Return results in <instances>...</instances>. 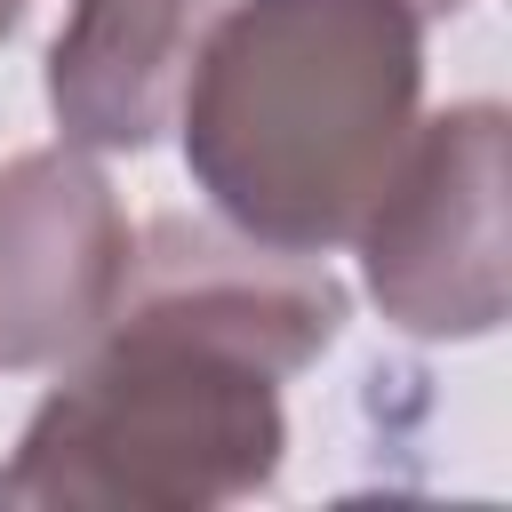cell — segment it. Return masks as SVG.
<instances>
[{
    "mask_svg": "<svg viewBox=\"0 0 512 512\" xmlns=\"http://www.w3.org/2000/svg\"><path fill=\"white\" fill-rule=\"evenodd\" d=\"M424 120V24L400 0H216L176 96L208 216L328 256Z\"/></svg>",
    "mask_w": 512,
    "mask_h": 512,
    "instance_id": "obj_1",
    "label": "cell"
},
{
    "mask_svg": "<svg viewBox=\"0 0 512 512\" xmlns=\"http://www.w3.org/2000/svg\"><path fill=\"white\" fill-rule=\"evenodd\" d=\"M288 456L280 376L152 328L104 320L0 456V504L32 512H216L264 496Z\"/></svg>",
    "mask_w": 512,
    "mask_h": 512,
    "instance_id": "obj_2",
    "label": "cell"
},
{
    "mask_svg": "<svg viewBox=\"0 0 512 512\" xmlns=\"http://www.w3.org/2000/svg\"><path fill=\"white\" fill-rule=\"evenodd\" d=\"M504 104L472 96L440 120H416L400 168L384 176L376 208L360 216V280L376 312L400 336L424 344H472L504 320V264H512V216H504Z\"/></svg>",
    "mask_w": 512,
    "mask_h": 512,
    "instance_id": "obj_3",
    "label": "cell"
},
{
    "mask_svg": "<svg viewBox=\"0 0 512 512\" xmlns=\"http://www.w3.org/2000/svg\"><path fill=\"white\" fill-rule=\"evenodd\" d=\"M120 320H152L176 336H200L264 376H296L312 368L336 336H344V280L328 272V256L304 248H272L224 216H152L128 248V280H120Z\"/></svg>",
    "mask_w": 512,
    "mask_h": 512,
    "instance_id": "obj_4",
    "label": "cell"
},
{
    "mask_svg": "<svg viewBox=\"0 0 512 512\" xmlns=\"http://www.w3.org/2000/svg\"><path fill=\"white\" fill-rule=\"evenodd\" d=\"M136 224L80 144L0 160V368H64L120 304Z\"/></svg>",
    "mask_w": 512,
    "mask_h": 512,
    "instance_id": "obj_5",
    "label": "cell"
},
{
    "mask_svg": "<svg viewBox=\"0 0 512 512\" xmlns=\"http://www.w3.org/2000/svg\"><path fill=\"white\" fill-rule=\"evenodd\" d=\"M216 0H72L48 40V112L80 152H152L176 128L192 40Z\"/></svg>",
    "mask_w": 512,
    "mask_h": 512,
    "instance_id": "obj_6",
    "label": "cell"
},
{
    "mask_svg": "<svg viewBox=\"0 0 512 512\" xmlns=\"http://www.w3.org/2000/svg\"><path fill=\"white\" fill-rule=\"evenodd\" d=\"M400 8H408V16H416V24H440V16H464V8H472V0H400Z\"/></svg>",
    "mask_w": 512,
    "mask_h": 512,
    "instance_id": "obj_7",
    "label": "cell"
},
{
    "mask_svg": "<svg viewBox=\"0 0 512 512\" xmlns=\"http://www.w3.org/2000/svg\"><path fill=\"white\" fill-rule=\"evenodd\" d=\"M24 8H32V0H0V40H8L16 24H24Z\"/></svg>",
    "mask_w": 512,
    "mask_h": 512,
    "instance_id": "obj_8",
    "label": "cell"
}]
</instances>
